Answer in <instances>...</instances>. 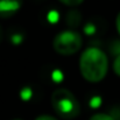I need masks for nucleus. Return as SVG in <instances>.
I'll return each instance as SVG.
<instances>
[{
  "mask_svg": "<svg viewBox=\"0 0 120 120\" xmlns=\"http://www.w3.org/2000/svg\"><path fill=\"white\" fill-rule=\"evenodd\" d=\"M32 94H33V91H32V89L28 87V86L23 87V89L21 90V93H20V96H21V98H22L23 100H28V99H30Z\"/></svg>",
  "mask_w": 120,
  "mask_h": 120,
  "instance_id": "7",
  "label": "nucleus"
},
{
  "mask_svg": "<svg viewBox=\"0 0 120 120\" xmlns=\"http://www.w3.org/2000/svg\"><path fill=\"white\" fill-rule=\"evenodd\" d=\"M61 1L63 5L70 6V7H75V6H79L80 4L84 2V0H58Z\"/></svg>",
  "mask_w": 120,
  "mask_h": 120,
  "instance_id": "9",
  "label": "nucleus"
},
{
  "mask_svg": "<svg viewBox=\"0 0 120 120\" xmlns=\"http://www.w3.org/2000/svg\"><path fill=\"white\" fill-rule=\"evenodd\" d=\"M79 70L83 78L90 83L103 80L109 70V58L106 54L96 47L86 48L80 55Z\"/></svg>",
  "mask_w": 120,
  "mask_h": 120,
  "instance_id": "1",
  "label": "nucleus"
},
{
  "mask_svg": "<svg viewBox=\"0 0 120 120\" xmlns=\"http://www.w3.org/2000/svg\"><path fill=\"white\" fill-rule=\"evenodd\" d=\"M79 20H80V15L78 13V11H71L68 14V16H67V21L71 26H77L79 23Z\"/></svg>",
  "mask_w": 120,
  "mask_h": 120,
  "instance_id": "5",
  "label": "nucleus"
},
{
  "mask_svg": "<svg viewBox=\"0 0 120 120\" xmlns=\"http://www.w3.org/2000/svg\"><path fill=\"white\" fill-rule=\"evenodd\" d=\"M100 103H101V99H100L99 97H94V98H92V99H91L90 105H91L92 107H97V106H99V105H100Z\"/></svg>",
  "mask_w": 120,
  "mask_h": 120,
  "instance_id": "11",
  "label": "nucleus"
},
{
  "mask_svg": "<svg viewBox=\"0 0 120 120\" xmlns=\"http://www.w3.org/2000/svg\"><path fill=\"white\" fill-rule=\"evenodd\" d=\"M113 70H114L116 75L120 77V55L116 57V60L113 62Z\"/></svg>",
  "mask_w": 120,
  "mask_h": 120,
  "instance_id": "10",
  "label": "nucleus"
},
{
  "mask_svg": "<svg viewBox=\"0 0 120 120\" xmlns=\"http://www.w3.org/2000/svg\"><path fill=\"white\" fill-rule=\"evenodd\" d=\"M83 45V39L75 30H63L58 33L52 41L54 50L63 56H70L79 51Z\"/></svg>",
  "mask_w": 120,
  "mask_h": 120,
  "instance_id": "3",
  "label": "nucleus"
},
{
  "mask_svg": "<svg viewBox=\"0 0 120 120\" xmlns=\"http://www.w3.org/2000/svg\"><path fill=\"white\" fill-rule=\"evenodd\" d=\"M51 105L56 114L65 120L75 119L80 113V105L77 98L67 89H57L52 92Z\"/></svg>",
  "mask_w": 120,
  "mask_h": 120,
  "instance_id": "2",
  "label": "nucleus"
},
{
  "mask_svg": "<svg viewBox=\"0 0 120 120\" xmlns=\"http://www.w3.org/2000/svg\"><path fill=\"white\" fill-rule=\"evenodd\" d=\"M110 116L113 118L114 120H120V104L119 105H116L111 109V112H110Z\"/></svg>",
  "mask_w": 120,
  "mask_h": 120,
  "instance_id": "8",
  "label": "nucleus"
},
{
  "mask_svg": "<svg viewBox=\"0 0 120 120\" xmlns=\"http://www.w3.org/2000/svg\"><path fill=\"white\" fill-rule=\"evenodd\" d=\"M1 40H2V32L0 30V42H1Z\"/></svg>",
  "mask_w": 120,
  "mask_h": 120,
  "instance_id": "14",
  "label": "nucleus"
},
{
  "mask_svg": "<svg viewBox=\"0 0 120 120\" xmlns=\"http://www.w3.org/2000/svg\"><path fill=\"white\" fill-rule=\"evenodd\" d=\"M22 0H0V15L8 16L14 14L21 7Z\"/></svg>",
  "mask_w": 120,
  "mask_h": 120,
  "instance_id": "4",
  "label": "nucleus"
},
{
  "mask_svg": "<svg viewBox=\"0 0 120 120\" xmlns=\"http://www.w3.org/2000/svg\"><path fill=\"white\" fill-rule=\"evenodd\" d=\"M89 120H114V119L110 114H106V113H96Z\"/></svg>",
  "mask_w": 120,
  "mask_h": 120,
  "instance_id": "6",
  "label": "nucleus"
},
{
  "mask_svg": "<svg viewBox=\"0 0 120 120\" xmlns=\"http://www.w3.org/2000/svg\"><path fill=\"white\" fill-rule=\"evenodd\" d=\"M116 27H117V30H118V33L120 34V12L118 13V15H117V19H116Z\"/></svg>",
  "mask_w": 120,
  "mask_h": 120,
  "instance_id": "13",
  "label": "nucleus"
},
{
  "mask_svg": "<svg viewBox=\"0 0 120 120\" xmlns=\"http://www.w3.org/2000/svg\"><path fill=\"white\" fill-rule=\"evenodd\" d=\"M35 120H58V119H56L55 117L49 116V114H42V116H39Z\"/></svg>",
  "mask_w": 120,
  "mask_h": 120,
  "instance_id": "12",
  "label": "nucleus"
}]
</instances>
